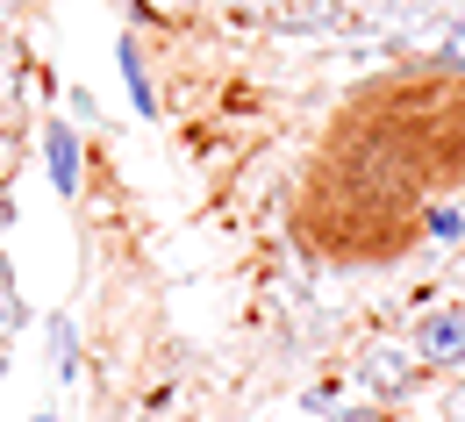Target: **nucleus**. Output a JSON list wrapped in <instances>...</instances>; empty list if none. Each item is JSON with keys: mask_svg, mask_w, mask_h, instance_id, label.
Segmentation results:
<instances>
[{"mask_svg": "<svg viewBox=\"0 0 465 422\" xmlns=\"http://www.w3.org/2000/svg\"><path fill=\"white\" fill-rule=\"evenodd\" d=\"M44 151H51V186L72 193V186H79V136H72L64 122H51V129H44Z\"/></svg>", "mask_w": 465, "mask_h": 422, "instance_id": "obj_1", "label": "nucleus"}, {"mask_svg": "<svg viewBox=\"0 0 465 422\" xmlns=\"http://www.w3.org/2000/svg\"><path fill=\"white\" fill-rule=\"evenodd\" d=\"M422 358H465V315H430L422 337H415Z\"/></svg>", "mask_w": 465, "mask_h": 422, "instance_id": "obj_2", "label": "nucleus"}, {"mask_svg": "<svg viewBox=\"0 0 465 422\" xmlns=\"http://www.w3.org/2000/svg\"><path fill=\"white\" fill-rule=\"evenodd\" d=\"M122 79H129V101H136V108L151 115L158 101H151V79H143V64H136V51H129V44H122Z\"/></svg>", "mask_w": 465, "mask_h": 422, "instance_id": "obj_3", "label": "nucleus"}, {"mask_svg": "<svg viewBox=\"0 0 465 422\" xmlns=\"http://www.w3.org/2000/svg\"><path fill=\"white\" fill-rule=\"evenodd\" d=\"M451 58H465V22H459V29H451Z\"/></svg>", "mask_w": 465, "mask_h": 422, "instance_id": "obj_4", "label": "nucleus"}, {"mask_svg": "<svg viewBox=\"0 0 465 422\" xmlns=\"http://www.w3.org/2000/svg\"><path fill=\"white\" fill-rule=\"evenodd\" d=\"M36 422H51V416H36Z\"/></svg>", "mask_w": 465, "mask_h": 422, "instance_id": "obj_5", "label": "nucleus"}]
</instances>
